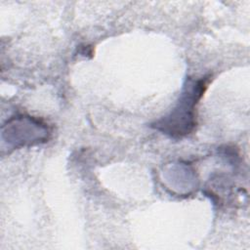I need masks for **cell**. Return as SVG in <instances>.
Segmentation results:
<instances>
[{
  "label": "cell",
  "mask_w": 250,
  "mask_h": 250,
  "mask_svg": "<svg viewBox=\"0 0 250 250\" xmlns=\"http://www.w3.org/2000/svg\"><path fill=\"white\" fill-rule=\"evenodd\" d=\"M208 84L207 77L188 80L175 107L165 116L155 121L152 127L172 138H183L196 126L195 106L204 94Z\"/></svg>",
  "instance_id": "cell-1"
},
{
  "label": "cell",
  "mask_w": 250,
  "mask_h": 250,
  "mask_svg": "<svg viewBox=\"0 0 250 250\" xmlns=\"http://www.w3.org/2000/svg\"><path fill=\"white\" fill-rule=\"evenodd\" d=\"M8 139L14 146H33L48 142L50 128L42 120L26 115L17 116L8 121Z\"/></svg>",
  "instance_id": "cell-2"
}]
</instances>
